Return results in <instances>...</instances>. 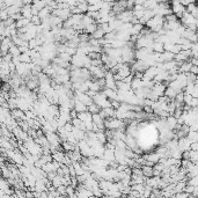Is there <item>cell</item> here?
<instances>
[{"mask_svg": "<svg viewBox=\"0 0 198 198\" xmlns=\"http://www.w3.org/2000/svg\"><path fill=\"white\" fill-rule=\"evenodd\" d=\"M171 6V12H173V14L177 18V19L181 20V18L183 16V13L185 12V7H183L182 5L180 4V1H171V3H169Z\"/></svg>", "mask_w": 198, "mask_h": 198, "instance_id": "obj_1", "label": "cell"}, {"mask_svg": "<svg viewBox=\"0 0 198 198\" xmlns=\"http://www.w3.org/2000/svg\"><path fill=\"white\" fill-rule=\"evenodd\" d=\"M177 148H179L181 152L190 151V141L188 140L187 138H181V139L177 140Z\"/></svg>", "mask_w": 198, "mask_h": 198, "instance_id": "obj_2", "label": "cell"}, {"mask_svg": "<svg viewBox=\"0 0 198 198\" xmlns=\"http://www.w3.org/2000/svg\"><path fill=\"white\" fill-rule=\"evenodd\" d=\"M151 91H152V93L155 96L160 97V96H164V91H166V87H164L162 84H154V86L152 87Z\"/></svg>", "mask_w": 198, "mask_h": 198, "instance_id": "obj_3", "label": "cell"}, {"mask_svg": "<svg viewBox=\"0 0 198 198\" xmlns=\"http://www.w3.org/2000/svg\"><path fill=\"white\" fill-rule=\"evenodd\" d=\"M102 91L108 100H110V101L117 100V91H112V89H109V88H104Z\"/></svg>", "mask_w": 198, "mask_h": 198, "instance_id": "obj_4", "label": "cell"}, {"mask_svg": "<svg viewBox=\"0 0 198 198\" xmlns=\"http://www.w3.org/2000/svg\"><path fill=\"white\" fill-rule=\"evenodd\" d=\"M124 143L126 144V147H128V148H130V149H132L133 147L138 146L136 138L131 137V136H128V134H126V138H125V140H124Z\"/></svg>", "mask_w": 198, "mask_h": 198, "instance_id": "obj_5", "label": "cell"}, {"mask_svg": "<svg viewBox=\"0 0 198 198\" xmlns=\"http://www.w3.org/2000/svg\"><path fill=\"white\" fill-rule=\"evenodd\" d=\"M73 100H74V110H76L78 114H79V112H85V111H87V107H86L85 104H82L80 101H78V100L74 99V97H73Z\"/></svg>", "mask_w": 198, "mask_h": 198, "instance_id": "obj_6", "label": "cell"}, {"mask_svg": "<svg viewBox=\"0 0 198 198\" xmlns=\"http://www.w3.org/2000/svg\"><path fill=\"white\" fill-rule=\"evenodd\" d=\"M34 189L36 192H43V191H48V189H46L45 184H44V182H43L42 180H37L36 181V183H35L34 185Z\"/></svg>", "mask_w": 198, "mask_h": 198, "instance_id": "obj_7", "label": "cell"}, {"mask_svg": "<svg viewBox=\"0 0 198 198\" xmlns=\"http://www.w3.org/2000/svg\"><path fill=\"white\" fill-rule=\"evenodd\" d=\"M51 9H50L49 7H48V6H46V7H44L42 9V11H39L38 12V18H39V20H41V22H42L43 20H45L46 18H48V16L50 15V14H51Z\"/></svg>", "mask_w": 198, "mask_h": 198, "instance_id": "obj_8", "label": "cell"}, {"mask_svg": "<svg viewBox=\"0 0 198 198\" xmlns=\"http://www.w3.org/2000/svg\"><path fill=\"white\" fill-rule=\"evenodd\" d=\"M72 134L74 136V138H76V140L80 141V140H84L86 132H84V131H81V130H79V129H76V128H73V129H72Z\"/></svg>", "mask_w": 198, "mask_h": 198, "instance_id": "obj_9", "label": "cell"}, {"mask_svg": "<svg viewBox=\"0 0 198 198\" xmlns=\"http://www.w3.org/2000/svg\"><path fill=\"white\" fill-rule=\"evenodd\" d=\"M166 124H167L168 128H169V129L173 131V130L175 129L176 124H177V119H175V118L173 117V116H169V117L166 118Z\"/></svg>", "mask_w": 198, "mask_h": 198, "instance_id": "obj_10", "label": "cell"}, {"mask_svg": "<svg viewBox=\"0 0 198 198\" xmlns=\"http://www.w3.org/2000/svg\"><path fill=\"white\" fill-rule=\"evenodd\" d=\"M130 87L132 91H136V89H139V88H143V81L139 80V79H136L133 78V80L131 81V84H130Z\"/></svg>", "mask_w": 198, "mask_h": 198, "instance_id": "obj_11", "label": "cell"}, {"mask_svg": "<svg viewBox=\"0 0 198 198\" xmlns=\"http://www.w3.org/2000/svg\"><path fill=\"white\" fill-rule=\"evenodd\" d=\"M65 158V153L64 152H57L52 154V160L56 161V162H59V164H63V161H64Z\"/></svg>", "mask_w": 198, "mask_h": 198, "instance_id": "obj_12", "label": "cell"}, {"mask_svg": "<svg viewBox=\"0 0 198 198\" xmlns=\"http://www.w3.org/2000/svg\"><path fill=\"white\" fill-rule=\"evenodd\" d=\"M30 23V21L29 20H26V19H20V20H18V21H15V27H16V29H21V28H23V27H26V26H28Z\"/></svg>", "mask_w": 198, "mask_h": 198, "instance_id": "obj_13", "label": "cell"}, {"mask_svg": "<svg viewBox=\"0 0 198 198\" xmlns=\"http://www.w3.org/2000/svg\"><path fill=\"white\" fill-rule=\"evenodd\" d=\"M74 147H76V145H72L67 143V141H63L61 143V148L63 151H66V152H73L74 151Z\"/></svg>", "mask_w": 198, "mask_h": 198, "instance_id": "obj_14", "label": "cell"}, {"mask_svg": "<svg viewBox=\"0 0 198 198\" xmlns=\"http://www.w3.org/2000/svg\"><path fill=\"white\" fill-rule=\"evenodd\" d=\"M152 50H153V52H156V54H162V52H164V44H160V43L154 42L153 43Z\"/></svg>", "mask_w": 198, "mask_h": 198, "instance_id": "obj_15", "label": "cell"}, {"mask_svg": "<svg viewBox=\"0 0 198 198\" xmlns=\"http://www.w3.org/2000/svg\"><path fill=\"white\" fill-rule=\"evenodd\" d=\"M72 166L74 168V171H76V176L84 175V170H82V168L80 166V162H73Z\"/></svg>", "mask_w": 198, "mask_h": 198, "instance_id": "obj_16", "label": "cell"}, {"mask_svg": "<svg viewBox=\"0 0 198 198\" xmlns=\"http://www.w3.org/2000/svg\"><path fill=\"white\" fill-rule=\"evenodd\" d=\"M31 6H34V7L39 12V11H42L44 7H46V1H33V3H31Z\"/></svg>", "mask_w": 198, "mask_h": 198, "instance_id": "obj_17", "label": "cell"}, {"mask_svg": "<svg viewBox=\"0 0 198 198\" xmlns=\"http://www.w3.org/2000/svg\"><path fill=\"white\" fill-rule=\"evenodd\" d=\"M96 29H97V24H96V23H93V24H89V26H87V27L85 28V33L91 36V34L95 33Z\"/></svg>", "mask_w": 198, "mask_h": 198, "instance_id": "obj_18", "label": "cell"}, {"mask_svg": "<svg viewBox=\"0 0 198 198\" xmlns=\"http://www.w3.org/2000/svg\"><path fill=\"white\" fill-rule=\"evenodd\" d=\"M8 54L11 55L12 57H19L20 55V51H19V48L16 45H12L11 48H9V50H8Z\"/></svg>", "mask_w": 198, "mask_h": 198, "instance_id": "obj_19", "label": "cell"}, {"mask_svg": "<svg viewBox=\"0 0 198 198\" xmlns=\"http://www.w3.org/2000/svg\"><path fill=\"white\" fill-rule=\"evenodd\" d=\"M185 138H187L188 140L190 141V144H191V143H197L198 133H197V132H192V131H190V132L187 134V137H185Z\"/></svg>", "mask_w": 198, "mask_h": 198, "instance_id": "obj_20", "label": "cell"}, {"mask_svg": "<svg viewBox=\"0 0 198 198\" xmlns=\"http://www.w3.org/2000/svg\"><path fill=\"white\" fill-rule=\"evenodd\" d=\"M100 110H101V109H100V107H97L95 103H93V104H91L89 107H87V111L89 112V114H91V115L99 114Z\"/></svg>", "mask_w": 198, "mask_h": 198, "instance_id": "obj_21", "label": "cell"}, {"mask_svg": "<svg viewBox=\"0 0 198 198\" xmlns=\"http://www.w3.org/2000/svg\"><path fill=\"white\" fill-rule=\"evenodd\" d=\"M20 63H23V64H29L31 63V58L28 56V54H21L19 56Z\"/></svg>", "mask_w": 198, "mask_h": 198, "instance_id": "obj_22", "label": "cell"}, {"mask_svg": "<svg viewBox=\"0 0 198 198\" xmlns=\"http://www.w3.org/2000/svg\"><path fill=\"white\" fill-rule=\"evenodd\" d=\"M189 154H190V158H189V161H191L192 164H197L198 161V152H195V151H189Z\"/></svg>", "mask_w": 198, "mask_h": 198, "instance_id": "obj_23", "label": "cell"}, {"mask_svg": "<svg viewBox=\"0 0 198 198\" xmlns=\"http://www.w3.org/2000/svg\"><path fill=\"white\" fill-rule=\"evenodd\" d=\"M185 78H187V84H195L197 81V76L191 74V73H187Z\"/></svg>", "mask_w": 198, "mask_h": 198, "instance_id": "obj_24", "label": "cell"}, {"mask_svg": "<svg viewBox=\"0 0 198 198\" xmlns=\"http://www.w3.org/2000/svg\"><path fill=\"white\" fill-rule=\"evenodd\" d=\"M79 39H80V43H86V42H89V39H91V36L86 33H82V34H79Z\"/></svg>", "mask_w": 198, "mask_h": 198, "instance_id": "obj_25", "label": "cell"}, {"mask_svg": "<svg viewBox=\"0 0 198 198\" xmlns=\"http://www.w3.org/2000/svg\"><path fill=\"white\" fill-rule=\"evenodd\" d=\"M51 185L55 188V189H57L58 187H60L61 185V182H60V177L59 176H56L52 181H51Z\"/></svg>", "mask_w": 198, "mask_h": 198, "instance_id": "obj_26", "label": "cell"}, {"mask_svg": "<svg viewBox=\"0 0 198 198\" xmlns=\"http://www.w3.org/2000/svg\"><path fill=\"white\" fill-rule=\"evenodd\" d=\"M187 185H191V187H197L198 185V179L197 176H195V177H191L187 181Z\"/></svg>", "mask_w": 198, "mask_h": 198, "instance_id": "obj_27", "label": "cell"}, {"mask_svg": "<svg viewBox=\"0 0 198 198\" xmlns=\"http://www.w3.org/2000/svg\"><path fill=\"white\" fill-rule=\"evenodd\" d=\"M7 19H9V15H8L7 13V9H3V11H0V21H6Z\"/></svg>", "mask_w": 198, "mask_h": 198, "instance_id": "obj_28", "label": "cell"}, {"mask_svg": "<svg viewBox=\"0 0 198 198\" xmlns=\"http://www.w3.org/2000/svg\"><path fill=\"white\" fill-rule=\"evenodd\" d=\"M58 58H60L61 60L66 61V63H71V59H72V57L71 56H69L67 54H59L58 55Z\"/></svg>", "mask_w": 198, "mask_h": 198, "instance_id": "obj_29", "label": "cell"}, {"mask_svg": "<svg viewBox=\"0 0 198 198\" xmlns=\"http://www.w3.org/2000/svg\"><path fill=\"white\" fill-rule=\"evenodd\" d=\"M56 192L58 194V196H66V187L60 185L56 189Z\"/></svg>", "mask_w": 198, "mask_h": 198, "instance_id": "obj_30", "label": "cell"}, {"mask_svg": "<svg viewBox=\"0 0 198 198\" xmlns=\"http://www.w3.org/2000/svg\"><path fill=\"white\" fill-rule=\"evenodd\" d=\"M69 195V197L70 198H72L74 195H76V189H73L71 185H67L66 187V196Z\"/></svg>", "mask_w": 198, "mask_h": 198, "instance_id": "obj_31", "label": "cell"}, {"mask_svg": "<svg viewBox=\"0 0 198 198\" xmlns=\"http://www.w3.org/2000/svg\"><path fill=\"white\" fill-rule=\"evenodd\" d=\"M110 106L114 110H117L118 108L121 107V102H118L117 100H114V101H110Z\"/></svg>", "mask_w": 198, "mask_h": 198, "instance_id": "obj_32", "label": "cell"}, {"mask_svg": "<svg viewBox=\"0 0 198 198\" xmlns=\"http://www.w3.org/2000/svg\"><path fill=\"white\" fill-rule=\"evenodd\" d=\"M191 96H192V99H198V85H197V82L195 84L194 91H192V93H191Z\"/></svg>", "mask_w": 198, "mask_h": 198, "instance_id": "obj_33", "label": "cell"}, {"mask_svg": "<svg viewBox=\"0 0 198 198\" xmlns=\"http://www.w3.org/2000/svg\"><path fill=\"white\" fill-rule=\"evenodd\" d=\"M133 80V74H130V76H126V78H124V79H123V82H124V84H128V85H130L131 84V81Z\"/></svg>", "mask_w": 198, "mask_h": 198, "instance_id": "obj_34", "label": "cell"}, {"mask_svg": "<svg viewBox=\"0 0 198 198\" xmlns=\"http://www.w3.org/2000/svg\"><path fill=\"white\" fill-rule=\"evenodd\" d=\"M78 180H76V177H71V187L73 188V189H76V187H78Z\"/></svg>", "mask_w": 198, "mask_h": 198, "instance_id": "obj_35", "label": "cell"}, {"mask_svg": "<svg viewBox=\"0 0 198 198\" xmlns=\"http://www.w3.org/2000/svg\"><path fill=\"white\" fill-rule=\"evenodd\" d=\"M64 129L66 130V132H67V133H70V132H72L73 125L71 124V123H66V124L64 125Z\"/></svg>", "mask_w": 198, "mask_h": 198, "instance_id": "obj_36", "label": "cell"}, {"mask_svg": "<svg viewBox=\"0 0 198 198\" xmlns=\"http://www.w3.org/2000/svg\"><path fill=\"white\" fill-rule=\"evenodd\" d=\"M174 197L175 198H188L189 197V195L185 194V192H179V194H175Z\"/></svg>", "mask_w": 198, "mask_h": 198, "instance_id": "obj_37", "label": "cell"}, {"mask_svg": "<svg viewBox=\"0 0 198 198\" xmlns=\"http://www.w3.org/2000/svg\"><path fill=\"white\" fill-rule=\"evenodd\" d=\"M190 151H195V152H197L198 151V143H191L190 144Z\"/></svg>", "mask_w": 198, "mask_h": 198, "instance_id": "obj_38", "label": "cell"}, {"mask_svg": "<svg viewBox=\"0 0 198 198\" xmlns=\"http://www.w3.org/2000/svg\"><path fill=\"white\" fill-rule=\"evenodd\" d=\"M189 73H191V74H195V76H197V73H198V67L197 66H191V69L190 71H189Z\"/></svg>", "mask_w": 198, "mask_h": 198, "instance_id": "obj_39", "label": "cell"}, {"mask_svg": "<svg viewBox=\"0 0 198 198\" xmlns=\"http://www.w3.org/2000/svg\"><path fill=\"white\" fill-rule=\"evenodd\" d=\"M70 117H71V119H76V118H78V112H76L74 109L71 110L70 111Z\"/></svg>", "mask_w": 198, "mask_h": 198, "instance_id": "obj_40", "label": "cell"}, {"mask_svg": "<svg viewBox=\"0 0 198 198\" xmlns=\"http://www.w3.org/2000/svg\"><path fill=\"white\" fill-rule=\"evenodd\" d=\"M189 158H190L189 151H184V152H182V159L183 160H189Z\"/></svg>", "mask_w": 198, "mask_h": 198, "instance_id": "obj_41", "label": "cell"}, {"mask_svg": "<svg viewBox=\"0 0 198 198\" xmlns=\"http://www.w3.org/2000/svg\"><path fill=\"white\" fill-rule=\"evenodd\" d=\"M143 110H144L145 114H153V110H152V108L151 107H146V106H144L143 107Z\"/></svg>", "mask_w": 198, "mask_h": 198, "instance_id": "obj_42", "label": "cell"}, {"mask_svg": "<svg viewBox=\"0 0 198 198\" xmlns=\"http://www.w3.org/2000/svg\"><path fill=\"white\" fill-rule=\"evenodd\" d=\"M69 171H70V176H71V177H76V171H74V168H73L72 164L69 166Z\"/></svg>", "mask_w": 198, "mask_h": 198, "instance_id": "obj_43", "label": "cell"}, {"mask_svg": "<svg viewBox=\"0 0 198 198\" xmlns=\"http://www.w3.org/2000/svg\"><path fill=\"white\" fill-rule=\"evenodd\" d=\"M24 197L26 198H34V194H33L31 191L27 190L26 192H24Z\"/></svg>", "mask_w": 198, "mask_h": 198, "instance_id": "obj_44", "label": "cell"}, {"mask_svg": "<svg viewBox=\"0 0 198 198\" xmlns=\"http://www.w3.org/2000/svg\"><path fill=\"white\" fill-rule=\"evenodd\" d=\"M3 64V57H0V65Z\"/></svg>", "mask_w": 198, "mask_h": 198, "instance_id": "obj_45", "label": "cell"}]
</instances>
